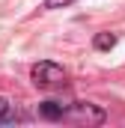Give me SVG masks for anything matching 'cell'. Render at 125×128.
Wrapping results in <instances>:
<instances>
[{"label": "cell", "instance_id": "6da1fadb", "mask_svg": "<svg viewBox=\"0 0 125 128\" xmlns=\"http://www.w3.org/2000/svg\"><path fill=\"white\" fill-rule=\"evenodd\" d=\"M62 80H66V72H62L57 63H39L33 66V84L36 86H42V90H51V86H60Z\"/></svg>", "mask_w": 125, "mask_h": 128}, {"label": "cell", "instance_id": "7a4b0ae2", "mask_svg": "<svg viewBox=\"0 0 125 128\" xmlns=\"http://www.w3.org/2000/svg\"><path fill=\"white\" fill-rule=\"evenodd\" d=\"M62 119H74V122H104V113L92 107V104H86V101H74V104H66L62 107Z\"/></svg>", "mask_w": 125, "mask_h": 128}, {"label": "cell", "instance_id": "3957f363", "mask_svg": "<svg viewBox=\"0 0 125 128\" xmlns=\"http://www.w3.org/2000/svg\"><path fill=\"white\" fill-rule=\"evenodd\" d=\"M62 107L66 104H60V101H42L39 104V116L42 119H62Z\"/></svg>", "mask_w": 125, "mask_h": 128}, {"label": "cell", "instance_id": "277c9868", "mask_svg": "<svg viewBox=\"0 0 125 128\" xmlns=\"http://www.w3.org/2000/svg\"><path fill=\"white\" fill-rule=\"evenodd\" d=\"M113 45H116V36H110V33H98L95 36V48L98 51H110Z\"/></svg>", "mask_w": 125, "mask_h": 128}, {"label": "cell", "instance_id": "5b68a950", "mask_svg": "<svg viewBox=\"0 0 125 128\" xmlns=\"http://www.w3.org/2000/svg\"><path fill=\"white\" fill-rule=\"evenodd\" d=\"M68 3H74V0H45L42 9H62V6H68Z\"/></svg>", "mask_w": 125, "mask_h": 128}, {"label": "cell", "instance_id": "8992f818", "mask_svg": "<svg viewBox=\"0 0 125 128\" xmlns=\"http://www.w3.org/2000/svg\"><path fill=\"white\" fill-rule=\"evenodd\" d=\"M9 119H12V116H9V101L0 96V122H9Z\"/></svg>", "mask_w": 125, "mask_h": 128}]
</instances>
